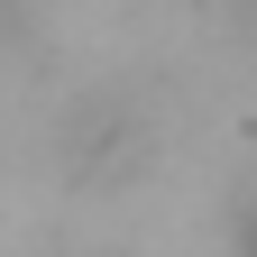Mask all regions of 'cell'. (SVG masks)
Segmentation results:
<instances>
[{
    "mask_svg": "<svg viewBox=\"0 0 257 257\" xmlns=\"http://www.w3.org/2000/svg\"><path fill=\"white\" fill-rule=\"evenodd\" d=\"M147 156H156V119L128 101V92H101V101H83L64 119V166L83 184H128Z\"/></svg>",
    "mask_w": 257,
    "mask_h": 257,
    "instance_id": "cell-1",
    "label": "cell"
}]
</instances>
